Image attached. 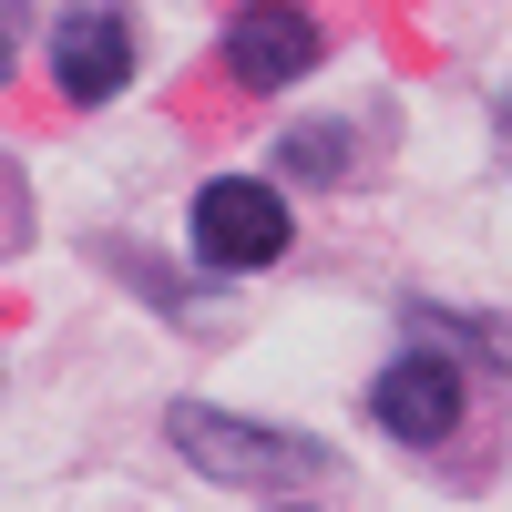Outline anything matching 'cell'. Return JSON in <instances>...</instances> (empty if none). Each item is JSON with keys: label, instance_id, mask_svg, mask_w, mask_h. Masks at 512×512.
Returning <instances> with one entry per match:
<instances>
[{"label": "cell", "instance_id": "2", "mask_svg": "<svg viewBox=\"0 0 512 512\" xmlns=\"http://www.w3.org/2000/svg\"><path fill=\"white\" fill-rule=\"evenodd\" d=\"M461 400H472V379H461L451 359H431V349L390 359V369H379V390H369V410H379V431H390V441H451V431H461Z\"/></svg>", "mask_w": 512, "mask_h": 512}, {"label": "cell", "instance_id": "4", "mask_svg": "<svg viewBox=\"0 0 512 512\" xmlns=\"http://www.w3.org/2000/svg\"><path fill=\"white\" fill-rule=\"evenodd\" d=\"M52 82L72 103H113L123 82H134V31H123V11H62L52 21Z\"/></svg>", "mask_w": 512, "mask_h": 512}, {"label": "cell", "instance_id": "5", "mask_svg": "<svg viewBox=\"0 0 512 512\" xmlns=\"http://www.w3.org/2000/svg\"><path fill=\"white\" fill-rule=\"evenodd\" d=\"M226 62H236V82L277 93V82H297V72L318 62V21H308V11H287V0H256V11L226 21Z\"/></svg>", "mask_w": 512, "mask_h": 512}, {"label": "cell", "instance_id": "3", "mask_svg": "<svg viewBox=\"0 0 512 512\" xmlns=\"http://www.w3.org/2000/svg\"><path fill=\"white\" fill-rule=\"evenodd\" d=\"M195 246L216 267H267V256H287V205L267 185H246V175H216L195 195Z\"/></svg>", "mask_w": 512, "mask_h": 512}, {"label": "cell", "instance_id": "1", "mask_svg": "<svg viewBox=\"0 0 512 512\" xmlns=\"http://www.w3.org/2000/svg\"><path fill=\"white\" fill-rule=\"evenodd\" d=\"M175 451L205 461L216 482H308L328 472V451L318 441H287V431H256V420H226V410H175Z\"/></svg>", "mask_w": 512, "mask_h": 512}, {"label": "cell", "instance_id": "6", "mask_svg": "<svg viewBox=\"0 0 512 512\" xmlns=\"http://www.w3.org/2000/svg\"><path fill=\"white\" fill-rule=\"evenodd\" d=\"M11 31H21V11H11V0H0V72H11Z\"/></svg>", "mask_w": 512, "mask_h": 512}]
</instances>
